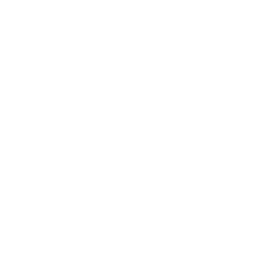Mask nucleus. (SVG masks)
Returning a JSON list of instances; mask_svg holds the SVG:
<instances>
[]
</instances>
